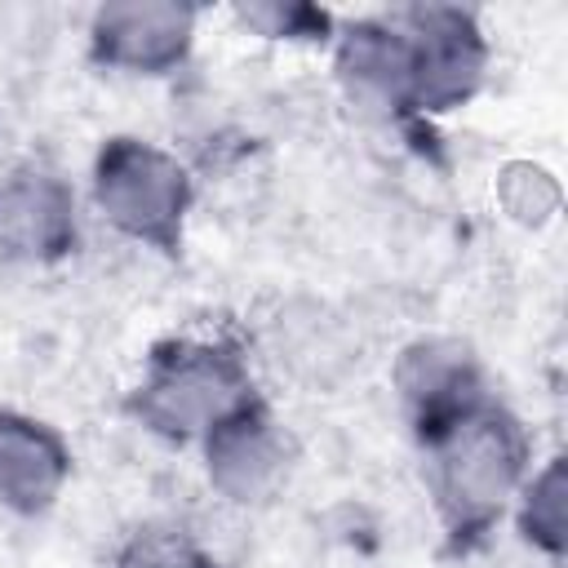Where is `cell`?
Returning a JSON list of instances; mask_svg holds the SVG:
<instances>
[{
  "label": "cell",
  "instance_id": "obj_3",
  "mask_svg": "<svg viewBox=\"0 0 568 568\" xmlns=\"http://www.w3.org/2000/svg\"><path fill=\"white\" fill-rule=\"evenodd\" d=\"M182 27H186V18L178 9H155V4L102 13V31L115 44H124L129 58H138V62H155V49L169 53L173 49V36L182 40Z\"/></svg>",
  "mask_w": 568,
  "mask_h": 568
},
{
  "label": "cell",
  "instance_id": "obj_1",
  "mask_svg": "<svg viewBox=\"0 0 568 568\" xmlns=\"http://www.w3.org/2000/svg\"><path fill=\"white\" fill-rule=\"evenodd\" d=\"M178 178L182 173H173L151 151H120L102 169V204H111L115 217L120 222H133L138 231L142 226H155L178 204V191H182Z\"/></svg>",
  "mask_w": 568,
  "mask_h": 568
},
{
  "label": "cell",
  "instance_id": "obj_2",
  "mask_svg": "<svg viewBox=\"0 0 568 568\" xmlns=\"http://www.w3.org/2000/svg\"><path fill=\"white\" fill-rule=\"evenodd\" d=\"M58 475V453L13 422H0V488L18 497H40Z\"/></svg>",
  "mask_w": 568,
  "mask_h": 568
},
{
  "label": "cell",
  "instance_id": "obj_4",
  "mask_svg": "<svg viewBox=\"0 0 568 568\" xmlns=\"http://www.w3.org/2000/svg\"><path fill=\"white\" fill-rule=\"evenodd\" d=\"M58 226V213L49 204L44 191H9L0 200V235L18 248H36L53 235Z\"/></svg>",
  "mask_w": 568,
  "mask_h": 568
}]
</instances>
